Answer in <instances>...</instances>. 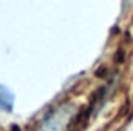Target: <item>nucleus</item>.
<instances>
[{"label":"nucleus","instance_id":"f257e3e1","mask_svg":"<svg viewBox=\"0 0 133 131\" xmlns=\"http://www.w3.org/2000/svg\"><path fill=\"white\" fill-rule=\"evenodd\" d=\"M70 122H71L70 111L59 110L56 114H51V116L39 127L37 131H66Z\"/></svg>","mask_w":133,"mask_h":131},{"label":"nucleus","instance_id":"f03ea898","mask_svg":"<svg viewBox=\"0 0 133 131\" xmlns=\"http://www.w3.org/2000/svg\"><path fill=\"white\" fill-rule=\"evenodd\" d=\"M12 103H14L12 93L6 86L0 85V108L5 110V111H11L12 110Z\"/></svg>","mask_w":133,"mask_h":131}]
</instances>
